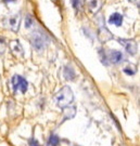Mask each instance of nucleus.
Segmentation results:
<instances>
[{"mask_svg": "<svg viewBox=\"0 0 140 146\" xmlns=\"http://www.w3.org/2000/svg\"><path fill=\"white\" fill-rule=\"evenodd\" d=\"M21 20L22 17L19 13L17 14H11V15L5 16L3 19V24L7 28L16 33L20 28V25H21Z\"/></svg>", "mask_w": 140, "mask_h": 146, "instance_id": "f03ea898", "label": "nucleus"}, {"mask_svg": "<svg viewBox=\"0 0 140 146\" xmlns=\"http://www.w3.org/2000/svg\"><path fill=\"white\" fill-rule=\"evenodd\" d=\"M136 70H137V68L134 64H129V65H127L126 67L124 68V73H126L127 75H135L136 74Z\"/></svg>", "mask_w": 140, "mask_h": 146, "instance_id": "f8f14e48", "label": "nucleus"}, {"mask_svg": "<svg viewBox=\"0 0 140 146\" xmlns=\"http://www.w3.org/2000/svg\"><path fill=\"white\" fill-rule=\"evenodd\" d=\"M76 114L75 107H64V119H71Z\"/></svg>", "mask_w": 140, "mask_h": 146, "instance_id": "9d476101", "label": "nucleus"}, {"mask_svg": "<svg viewBox=\"0 0 140 146\" xmlns=\"http://www.w3.org/2000/svg\"><path fill=\"white\" fill-rule=\"evenodd\" d=\"M7 50V41L3 37L0 36V54H3Z\"/></svg>", "mask_w": 140, "mask_h": 146, "instance_id": "4468645a", "label": "nucleus"}, {"mask_svg": "<svg viewBox=\"0 0 140 146\" xmlns=\"http://www.w3.org/2000/svg\"><path fill=\"white\" fill-rule=\"evenodd\" d=\"M12 86H13L14 92L20 91L21 93H25L26 91H27L28 84H27V81H26L22 76L15 75V76H13V78H12Z\"/></svg>", "mask_w": 140, "mask_h": 146, "instance_id": "7ed1b4c3", "label": "nucleus"}, {"mask_svg": "<svg viewBox=\"0 0 140 146\" xmlns=\"http://www.w3.org/2000/svg\"><path fill=\"white\" fill-rule=\"evenodd\" d=\"M64 77L68 80H73L74 77H75V73L72 69V67H65L64 69Z\"/></svg>", "mask_w": 140, "mask_h": 146, "instance_id": "9b49d317", "label": "nucleus"}, {"mask_svg": "<svg viewBox=\"0 0 140 146\" xmlns=\"http://www.w3.org/2000/svg\"><path fill=\"white\" fill-rule=\"evenodd\" d=\"M109 60L113 64H119L123 61V54L119 51H112L109 55Z\"/></svg>", "mask_w": 140, "mask_h": 146, "instance_id": "1a4fd4ad", "label": "nucleus"}, {"mask_svg": "<svg viewBox=\"0 0 140 146\" xmlns=\"http://www.w3.org/2000/svg\"><path fill=\"white\" fill-rule=\"evenodd\" d=\"M131 1H133V2H137V0H131Z\"/></svg>", "mask_w": 140, "mask_h": 146, "instance_id": "6ab92c4d", "label": "nucleus"}, {"mask_svg": "<svg viewBox=\"0 0 140 146\" xmlns=\"http://www.w3.org/2000/svg\"><path fill=\"white\" fill-rule=\"evenodd\" d=\"M119 42L121 44H123L124 48L126 49V51L129 53V54H136L137 50H138V46H137V42L135 40H131V39H119Z\"/></svg>", "mask_w": 140, "mask_h": 146, "instance_id": "39448f33", "label": "nucleus"}, {"mask_svg": "<svg viewBox=\"0 0 140 146\" xmlns=\"http://www.w3.org/2000/svg\"><path fill=\"white\" fill-rule=\"evenodd\" d=\"M72 3H73L74 9H76V10H77L78 8H79V0H72Z\"/></svg>", "mask_w": 140, "mask_h": 146, "instance_id": "dca6fc26", "label": "nucleus"}, {"mask_svg": "<svg viewBox=\"0 0 140 146\" xmlns=\"http://www.w3.org/2000/svg\"><path fill=\"white\" fill-rule=\"evenodd\" d=\"M29 146H39V144H38V142L35 139H31L29 141Z\"/></svg>", "mask_w": 140, "mask_h": 146, "instance_id": "f3484780", "label": "nucleus"}, {"mask_svg": "<svg viewBox=\"0 0 140 146\" xmlns=\"http://www.w3.org/2000/svg\"><path fill=\"white\" fill-rule=\"evenodd\" d=\"M9 47H10L12 53L15 55L16 58H23L24 56V50L22 48L21 43L19 40H13L9 43Z\"/></svg>", "mask_w": 140, "mask_h": 146, "instance_id": "423d86ee", "label": "nucleus"}, {"mask_svg": "<svg viewBox=\"0 0 140 146\" xmlns=\"http://www.w3.org/2000/svg\"><path fill=\"white\" fill-rule=\"evenodd\" d=\"M73 100H74V94H73L72 89L70 88L68 86L63 87V88L54 95L56 104H57L59 107H61V108H64V107L68 106V105L73 102Z\"/></svg>", "mask_w": 140, "mask_h": 146, "instance_id": "f257e3e1", "label": "nucleus"}, {"mask_svg": "<svg viewBox=\"0 0 140 146\" xmlns=\"http://www.w3.org/2000/svg\"><path fill=\"white\" fill-rule=\"evenodd\" d=\"M5 2H13V1H15V0H5Z\"/></svg>", "mask_w": 140, "mask_h": 146, "instance_id": "a211bd4d", "label": "nucleus"}, {"mask_svg": "<svg viewBox=\"0 0 140 146\" xmlns=\"http://www.w3.org/2000/svg\"><path fill=\"white\" fill-rule=\"evenodd\" d=\"M59 143H60V139H59L58 135L52 134V135L49 137V141H48V145L49 146H57Z\"/></svg>", "mask_w": 140, "mask_h": 146, "instance_id": "ddd939ff", "label": "nucleus"}, {"mask_svg": "<svg viewBox=\"0 0 140 146\" xmlns=\"http://www.w3.org/2000/svg\"><path fill=\"white\" fill-rule=\"evenodd\" d=\"M31 43H33V47L36 49L37 51H40L42 49L45 48V36L40 34V33H35L33 36H31Z\"/></svg>", "mask_w": 140, "mask_h": 146, "instance_id": "20e7f679", "label": "nucleus"}, {"mask_svg": "<svg viewBox=\"0 0 140 146\" xmlns=\"http://www.w3.org/2000/svg\"><path fill=\"white\" fill-rule=\"evenodd\" d=\"M87 5H88L89 10L92 13H97L102 7V1L101 0H87Z\"/></svg>", "mask_w": 140, "mask_h": 146, "instance_id": "0eeeda50", "label": "nucleus"}, {"mask_svg": "<svg viewBox=\"0 0 140 146\" xmlns=\"http://www.w3.org/2000/svg\"><path fill=\"white\" fill-rule=\"evenodd\" d=\"M33 24H34V20L31 19V15H27L25 19V26L27 27V28H29V27H31Z\"/></svg>", "mask_w": 140, "mask_h": 146, "instance_id": "2eb2a0df", "label": "nucleus"}, {"mask_svg": "<svg viewBox=\"0 0 140 146\" xmlns=\"http://www.w3.org/2000/svg\"><path fill=\"white\" fill-rule=\"evenodd\" d=\"M123 23V15L119 14V13H113L111 14L109 19V24L111 25H115V26H121Z\"/></svg>", "mask_w": 140, "mask_h": 146, "instance_id": "6e6552de", "label": "nucleus"}]
</instances>
